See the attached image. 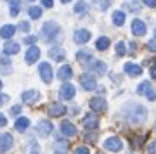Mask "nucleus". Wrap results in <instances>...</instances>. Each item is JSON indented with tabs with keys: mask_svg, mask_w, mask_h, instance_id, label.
Returning a JSON list of instances; mask_svg holds the SVG:
<instances>
[{
	"mask_svg": "<svg viewBox=\"0 0 156 154\" xmlns=\"http://www.w3.org/2000/svg\"><path fill=\"white\" fill-rule=\"evenodd\" d=\"M122 113L130 125H140L147 116V109L142 104H127Z\"/></svg>",
	"mask_w": 156,
	"mask_h": 154,
	"instance_id": "1",
	"label": "nucleus"
},
{
	"mask_svg": "<svg viewBox=\"0 0 156 154\" xmlns=\"http://www.w3.org/2000/svg\"><path fill=\"white\" fill-rule=\"evenodd\" d=\"M42 38L45 42H50V44L57 42L61 38V26L56 21H47L42 28Z\"/></svg>",
	"mask_w": 156,
	"mask_h": 154,
	"instance_id": "2",
	"label": "nucleus"
},
{
	"mask_svg": "<svg viewBox=\"0 0 156 154\" xmlns=\"http://www.w3.org/2000/svg\"><path fill=\"white\" fill-rule=\"evenodd\" d=\"M52 130H54V127H52V123H50L49 120L38 121L37 127H35V132H37L38 137H49L50 133H52Z\"/></svg>",
	"mask_w": 156,
	"mask_h": 154,
	"instance_id": "3",
	"label": "nucleus"
},
{
	"mask_svg": "<svg viewBox=\"0 0 156 154\" xmlns=\"http://www.w3.org/2000/svg\"><path fill=\"white\" fill-rule=\"evenodd\" d=\"M89 69L94 73V75H97V76H102V75H106L108 66H106V62H104V61L92 59V61L89 62Z\"/></svg>",
	"mask_w": 156,
	"mask_h": 154,
	"instance_id": "4",
	"label": "nucleus"
},
{
	"mask_svg": "<svg viewBox=\"0 0 156 154\" xmlns=\"http://www.w3.org/2000/svg\"><path fill=\"white\" fill-rule=\"evenodd\" d=\"M102 145H104V149L111 151V152H118V151H122V149H123V142H122L118 137H109V138H106Z\"/></svg>",
	"mask_w": 156,
	"mask_h": 154,
	"instance_id": "5",
	"label": "nucleus"
},
{
	"mask_svg": "<svg viewBox=\"0 0 156 154\" xmlns=\"http://www.w3.org/2000/svg\"><path fill=\"white\" fill-rule=\"evenodd\" d=\"M38 71H40V76H42V80L45 83H50L54 80V71H52V68H50L49 62H42L38 66Z\"/></svg>",
	"mask_w": 156,
	"mask_h": 154,
	"instance_id": "6",
	"label": "nucleus"
},
{
	"mask_svg": "<svg viewBox=\"0 0 156 154\" xmlns=\"http://www.w3.org/2000/svg\"><path fill=\"white\" fill-rule=\"evenodd\" d=\"M80 85L85 88V90H95L97 88V83H95V78L89 73H83L80 75Z\"/></svg>",
	"mask_w": 156,
	"mask_h": 154,
	"instance_id": "7",
	"label": "nucleus"
},
{
	"mask_svg": "<svg viewBox=\"0 0 156 154\" xmlns=\"http://www.w3.org/2000/svg\"><path fill=\"white\" fill-rule=\"evenodd\" d=\"M66 106L61 104V102H52L49 106V116L50 118H59V116H64L66 114Z\"/></svg>",
	"mask_w": 156,
	"mask_h": 154,
	"instance_id": "8",
	"label": "nucleus"
},
{
	"mask_svg": "<svg viewBox=\"0 0 156 154\" xmlns=\"http://www.w3.org/2000/svg\"><path fill=\"white\" fill-rule=\"evenodd\" d=\"M75 94H76V88L73 87L71 83H62L61 90H59V95H61V99L71 100L73 97H75Z\"/></svg>",
	"mask_w": 156,
	"mask_h": 154,
	"instance_id": "9",
	"label": "nucleus"
},
{
	"mask_svg": "<svg viewBox=\"0 0 156 154\" xmlns=\"http://www.w3.org/2000/svg\"><path fill=\"white\" fill-rule=\"evenodd\" d=\"M38 57H40V49L37 45H31L26 52V55H24V61H26V64H35L38 61Z\"/></svg>",
	"mask_w": 156,
	"mask_h": 154,
	"instance_id": "10",
	"label": "nucleus"
},
{
	"mask_svg": "<svg viewBox=\"0 0 156 154\" xmlns=\"http://www.w3.org/2000/svg\"><path fill=\"white\" fill-rule=\"evenodd\" d=\"M14 145V138L11 133H0V151H9Z\"/></svg>",
	"mask_w": 156,
	"mask_h": 154,
	"instance_id": "11",
	"label": "nucleus"
},
{
	"mask_svg": "<svg viewBox=\"0 0 156 154\" xmlns=\"http://www.w3.org/2000/svg\"><path fill=\"white\" fill-rule=\"evenodd\" d=\"M146 31H147V28H146L144 21H140V19H134L132 21V33L135 37H142V35H146Z\"/></svg>",
	"mask_w": 156,
	"mask_h": 154,
	"instance_id": "12",
	"label": "nucleus"
},
{
	"mask_svg": "<svg viewBox=\"0 0 156 154\" xmlns=\"http://www.w3.org/2000/svg\"><path fill=\"white\" fill-rule=\"evenodd\" d=\"M90 37H92V33H90L89 30H76L73 38H75V42H76V44L83 45V44H87V42L90 40Z\"/></svg>",
	"mask_w": 156,
	"mask_h": 154,
	"instance_id": "13",
	"label": "nucleus"
},
{
	"mask_svg": "<svg viewBox=\"0 0 156 154\" xmlns=\"http://www.w3.org/2000/svg\"><path fill=\"white\" fill-rule=\"evenodd\" d=\"M90 109L95 111V113H102V111H106V100L102 99V97H94V99L89 102Z\"/></svg>",
	"mask_w": 156,
	"mask_h": 154,
	"instance_id": "14",
	"label": "nucleus"
},
{
	"mask_svg": "<svg viewBox=\"0 0 156 154\" xmlns=\"http://www.w3.org/2000/svg\"><path fill=\"white\" fill-rule=\"evenodd\" d=\"M123 71L127 73L128 76H140L142 75V68L139 64H134V62H127L123 66Z\"/></svg>",
	"mask_w": 156,
	"mask_h": 154,
	"instance_id": "15",
	"label": "nucleus"
},
{
	"mask_svg": "<svg viewBox=\"0 0 156 154\" xmlns=\"http://www.w3.org/2000/svg\"><path fill=\"white\" fill-rule=\"evenodd\" d=\"M82 123H83V127L87 130H97V127H99V118L94 114H89L82 120Z\"/></svg>",
	"mask_w": 156,
	"mask_h": 154,
	"instance_id": "16",
	"label": "nucleus"
},
{
	"mask_svg": "<svg viewBox=\"0 0 156 154\" xmlns=\"http://www.w3.org/2000/svg\"><path fill=\"white\" fill-rule=\"evenodd\" d=\"M61 133L62 135H66V137H73L75 133H76V128H75V125H73L71 121H61Z\"/></svg>",
	"mask_w": 156,
	"mask_h": 154,
	"instance_id": "17",
	"label": "nucleus"
},
{
	"mask_svg": "<svg viewBox=\"0 0 156 154\" xmlns=\"http://www.w3.org/2000/svg\"><path fill=\"white\" fill-rule=\"evenodd\" d=\"M49 57L52 61H64L66 52H64V49H61V47H52V49H49Z\"/></svg>",
	"mask_w": 156,
	"mask_h": 154,
	"instance_id": "18",
	"label": "nucleus"
},
{
	"mask_svg": "<svg viewBox=\"0 0 156 154\" xmlns=\"http://www.w3.org/2000/svg\"><path fill=\"white\" fill-rule=\"evenodd\" d=\"M38 97H40V94L37 92V90H26V92H23L21 94V100L23 102H26V104H33Z\"/></svg>",
	"mask_w": 156,
	"mask_h": 154,
	"instance_id": "19",
	"label": "nucleus"
},
{
	"mask_svg": "<svg viewBox=\"0 0 156 154\" xmlns=\"http://www.w3.org/2000/svg\"><path fill=\"white\" fill-rule=\"evenodd\" d=\"M71 76H73V69H71L69 64H64V66L59 68V71H57V78H59V80L66 82V80H69Z\"/></svg>",
	"mask_w": 156,
	"mask_h": 154,
	"instance_id": "20",
	"label": "nucleus"
},
{
	"mask_svg": "<svg viewBox=\"0 0 156 154\" xmlns=\"http://www.w3.org/2000/svg\"><path fill=\"white\" fill-rule=\"evenodd\" d=\"M68 149H69V142H68V140H57V142L54 144L52 152L54 154H66Z\"/></svg>",
	"mask_w": 156,
	"mask_h": 154,
	"instance_id": "21",
	"label": "nucleus"
},
{
	"mask_svg": "<svg viewBox=\"0 0 156 154\" xmlns=\"http://www.w3.org/2000/svg\"><path fill=\"white\" fill-rule=\"evenodd\" d=\"M0 71L4 73V75H9V73L12 71L11 59H9V55H7V54H4L2 57H0Z\"/></svg>",
	"mask_w": 156,
	"mask_h": 154,
	"instance_id": "22",
	"label": "nucleus"
},
{
	"mask_svg": "<svg viewBox=\"0 0 156 154\" xmlns=\"http://www.w3.org/2000/svg\"><path fill=\"white\" fill-rule=\"evenodd\" d=\"M17 52H19V44L12 42V40H7L5 45H4V54L12 55V54H17Z\"/></svg>",
	"mask_w": 156,
	"mask_h": 154,
	"instance_id": "23",
	"label": "nucleus"
},
{
	"mask_svg": "<svg viewBox=\"0 0 156 154\" xmlns=\"http://www.w3.org/2000/svg\"><path fill=\"white\" fill-rule=\"evenodd\" d=\"M14 33H16V26H12V24H5V26H2V30H0V37L5 38V40H11L14 37Z\"/></svg>",
	"mask_w": 156,
	"mask_h": 154,
	"instance_id": "24",
	"label": "nucleus"
},
{
	"mask_svg": "<svg viewBox=\"0 0 156 154\" xmlns=\"http://www.w3.org/2000/svg\"><path fill=\"white\" fill-rule=\"evenodd\" d=\"M30 127V120L26 116H21V118H17L16 123H14V128H16L17 132H24L26 128Z\"/></svg>",
	"mask_w": 156,
	"mask_h": 154,
	"instance_id": "25",
	"label": "nucleus"
},
{
	"mask_svg": "<svg viewBox=\"0 0 156 154\" xmlns=\"http://www.w3.org/2000/svg\"><path fill=\"white\" fill-rule=\"evenodd\" d=\"M113 24H115V26H123V24H125V12L123 11L113 12Z\"/></svg>",
	"mask_w": 156,
	"mask_h": 154,
	"instance_id": "26",
	"label": "nucleus"
},
{
	"mask_svg": "<svg viewBox=\"0 0 156 154\" xmlns=\"http://www.w3.org/2000/svg\"><path fill=\"white\" fill-rule=\"evenodd\" d=\"M109 44H111V42H109L108 37H101V38H97V42H95V49L101 50V52H102V50H108Z\"/></svg>",
	"mask_w": 156,
	"mask_h": 154,
	"instance_id": "27",
	"label": "nucleus"
},
{
	"mask_svg": "<svg viewBox=\"0 0 156 154\" xmlns=\"http://www.w3.org/2000/svg\"><path fill=\"white\" fill-rule=\"evenodd\" d=\"M76 59L78 61H92V50L90 49H82L76 52Z\"/></svg>",
	"mask_w": 156,
	"mask_h": 154,
	"instance_id": "28",
	"label": "nucleus"
},
{
	"mask_svg": "<svg viewBox=\"0 0 156 154\" xmlns=\"http://www.w3.org/2000/svg\"><path fill=\"white\" fill-rule=\"evenodd\" d=\"M149 90H151V82L146 80V82H142L139 87H137V94H139V95H146Z\"/></svg>",
	"mask_w": 156,
	"mask_h": 154,
	"instance_id": "29",
	"label": "nucleus"
},
{
	"mask_svg": "<svg viewBox=\"0 0 156 154\" xmlns=\"http://www.w3.org/2000/svg\"><path fill=\"white\" fill-rule=\"evenodd\" d=\"M94 5L99 9V11H106L108 7L111 5V0H94Z\"/></svg>",
	"mask_w": 156,
	"mask_h": 154,
	"instance_id": "30",
	"label": "nucleus"
},
{
	"mask_svg": "<svg viewBox=\"0 0 156 154\" xmlns=\"http://www.w3.org/2000/svg\"><path fill=\"white\" fill-rule=\"evenodd\" d=\"M19 9H21V0H12L11 2V16L16 17L19 14Z\"/></svg>",
	"mask_w": 156,
	"mask_h": 154,
	"instance_id": "31",
	"label": "nucleus"
},
{
	"mask_svg": "<svg viewBox=\"0 0 156 154\" xmlns=\"http://www.w3.org/2000/svg\"><path fill=\"white\" fill-rule=\"evenodd\" d=\"M28 14H30V17H31V19H38V17L42 16V9H40V7H37V5H33V7H30Z\"/></svg>",
	"mask_w": 156,
	"mask_h": 154,
	"instance_id": "32",
	"label": "nucleus"
},
{
	"mask_svg": "<svg viewBox=\"0 0 156 154\" xmlns=\"http://www.w3.org/2000/svg\"><path fill=\"white\" fill-rule=\"evenodd\" d=\"M75 12L76 14H85L87 12V4H85L83 0H78L76 5H75Z\"/></svg>",
	"mask_w": 156,
	"mask_h": 154,
	"instance_id": "33",
	"label": "nucleus"
},
{
	"mask_svg": "<svg viewBox=\"0 0 156 154\" xmlns=\"http://www.w3.org/2000/svg\"><path fill=\"white\" fill-rule=\"evenodd\" d=\"M125 54H127L125 44H123V42H118V44H116V55H120V57H122V55H125Z\"/></svg>",
	"mask_w": 156,
	"mask_h": 154,
	"instance_id": "34",
	"label": "nucleus"
},
{
	"mask_svg": "<svg viewBox=\"0 0 156 154\" xmlns=\"http://www.w3.org/2000/svg\"><path fill=\"white\" fill-rule=\"evenodd\" d=\"M95 140V133H94V130H87V133H85V142H94Z\"/></svg>",
	"mask_w": 156,
	"mask_h": 154,
	"instance_id": "35",
	"label": "nucleus"
},
{
	"mask_svg": "<svg viewBox=\"0 0 156 154\" xmlns=\"http://www.w3.org/2000/svg\"><path fill=\"white\" fill-rule=\"evenodd\" d=\"M17 28L21 30L23 33H28V31H30V23H28V21H21V23H19V26H17Z\"/></svg>",
	"mask_w": 156,
	"mask_h": 154,
	"instance_id": "36",
	"label": "nucleus"
},
{
	"mask_svg": "<svg viewBox=\"0 0 156 154\" xmlns=\"http://www.w3.org/2000/svg\"><path fill=\"white\" fill-rule=\"evenodd\" d=\"M21 109H23V106H21V104H17V106H14V107H11L9 114H11V116H17L19 113H21Z\"/></svg>",
	"mask_w": 156,
	"mask_h": 154,
	"instance_id": "37",
	"label": "nucleus"
},
{
	"mask_svg": "<svg viewBox=\"0 0 156 154\" xmlns=\"http://www.w3.org/2000/svg\"><path fill=\"white\" fill-rule=\"evenodd\" d=\"M146 47H147V50H151V52H156V37L154 38H151Z\"/></svg>",
	"mask_w": 156,
	"mask_h": 154,
	"instance_id": "38",
	"label": "nucleus"
},
{
	"mask_svg": "<svg viewBox=\"0 0 156 154\" xmlns=\"http://www.w3.org/2000/svg\"><path fill=\"white\" fill-rule=\"evenodd\" d=\"M23 42H24V44H28V45H35V44H37V37H33V35H31V37H26Z\"/></svg>",
	"mask_w": 156,
	"mask_h": 154,
	"instance_id": "39",
	"label": "nucleus"
},
{
	"mask_svg": "<svg viewBox=\"0 0 156 154\" xmlns=\"http://www.w3.org/2000/svg\"><path fill=\"white\" fill-rule=\"evenodd\" d=\"M147 154H156V142L147 144Z\"/></svg>",
	"mask_w": 156,
	"mask_h": 154,
	"instance_id": "40",
	"label": "nucleus"
},
{
	"mask_svg": "<svg viewBox=\"0 0 156 154\" xmlns=\"http://www.w3.org/2000/svg\"><path fill=\"white\" fill-rule=\"evenodd\" d=\"M42 5L47 7V9H52L54 7V0H42Z\"/></svg>",
	"mask_w": 156,
	"mask_h": 154,
	"instance_id": "41",
	"label": "nucleus"
},
{
	"mask_svg": "<svg viewBox=\"0 0 156 154\" xmlns=\"http://www.w3.org/2000/svg\"><path fill=\"white\" fill-rule=\"evenodd\" d=\"M142 4L147 7H151V9H154L156 7V0H142Z\"/></svg>",
	"mask_w": 156,
	"mask_h": 154,
	"instance_id": "42",
	"label": "nucleus"
},
{
	"mask_svg": "<svg viewBox=\"0 0 156 154\" xmlns=\"http://www.w3.org/2000/svg\"><path fill=\"white\" fill-rule=\"evenodd\" d=\"M146 97H147V100H154V99H156V92L153 90V88H151L149 92L146 94Z\"/></svg>",
	"mask_w": 156,
	"mask_h": 154,
	"instance_id": "43",
	"label": "nucleus"
},
{
	"mask_svg": "<svg viewBox=\"0 0 156 154\" xmlns=\"http://www.w3.org/2000/svg\"><path fill=\"white\" fill-rule=\"evenodd\" d=\"M75 154H89V149L87 147H76L75 149Z\"/></svg>",
	"mask_w": 156,
	"mask_h": 154,
	"instance_id": "44",
	"label": "nucleus"
},
{
	"mask_svg": "<svg viewBox=\"0 0 156 154\" xmlns=\"http://www.w3.org/2000/svg\"><path fill=\"white\" fill-rule=\"evenodd\" d=\"M5 102H9V95H5V94H0V106H4Z\"/></svg>",
	"mask_w": 156,
	"mask_h": 154,
	"instance_id": "45",
	"label": "nucleus"
},
{
	"mask_svg": "<svg viewBox=\"0 0 156 154\" xmlns=\"http://www.w3.org/2000/svg\"><path fill=\"white\" fill-rule=\"evenodd\" d=\"M5 125H7V118H5L4 114H2V113H0V128L5 127Z\"/></svg>",
	"mask_w": 156,
	"mask_h": 154,
	"instance_id": "46",
	"label": "nucleus"
},
{
	"mask_svg": "<svg viewBox=\"0 0 156 154\" xmlns=\"http://www.w3.org/2000/svg\"><path fill=\"white\" fill-rule=\"evenodd\" d=\"M30 154H40V149L38 147H33L31 151H30Z\"/></svg>",
	"mask_w": 156,
	"mask_h": 154,
	"instance_id": "47",
	"label": "nucleus"
},
{
	"mask_svg": "<svg viewBox=\"0 0 156 154\" xmlns=\"http://www.w3.org/2000/svg\"><path fill=\"white\" fill-rule=\"evenodd\" d=\"M151 76H153V78L156 80V69H153V71H151Z\"/></svg>",
	"mask_w": 156,
	"mask_h": 154,
	"instance_id": "48",
	"label": "nucleus"
},
{
	"mask_svg": "<svg viewBox=\"0 0 156 154\" xmlns=\"http://www.w3.org/2000/svg\"><path fill=\"white\" fill-rule=\"evenodd\" d=\"M62 4H68V2H71V0H61Z\"/></svg>",
	"mask_w": 156,
	"mask_h": 154,
	"instance_id": "49",
	"label": "nucleus"
},
{
	"mask_svg": "<svg viewBox=\"0 0 156 154\" xmlns=\"http://www.w3.org/2000/svg\"><path fill=\"white\" fill-rule=\"evenodd\" d=\"M153 64H154V69H156V57L153 59Z\"/></svg>",
	"mask_w": 156,
	"mask_h": 154,
	"instance_id": "50",
	"label": "nucleus"
},
{
	"mask_svg": "<svg viewBox=\"0 0 156 154\" xmlns=\"http://www.w3.org/2000/svg\"><path fill=\"white\" fill-rule=\"evenodd\" d=\"M0 88H2V80H0Z\"/></svg>",
	"mask_w": 156,
	"mask_h": 154,
	"instance_id": "51",
	"label": "nucleus"
},
{
	"mask_svg": "<svg viewBox=\"0 0 156 154\" xmlns=\"http://www.w3.org/2000/svg\"><path fill=\"white\" fill-rule=\"evenodd\" d=\"M154 132H156V125H154Z\"/></svg>",
	"mask_w": 156,
	"mask_h": 154,
	"instance_id": "52",
	"label": "nucleus"
},
{
	"mask_svg": "<svg viewBox=\"0 0 156 154\" xmlns=\"http://www.w3.org/2000/svg\"><path fill=\"white\" fill-rule=\"evenodd\" d=\"M30 2H33V0H30Z\"/></svg>",
	"mask_w": 156,
	"mask_h": 154,
	"instance_id": "53",
	"label": "nucleus"
},
{
	"mask_svg": "<svg viewBox=\"0 0 156 154\" xmlns=\"http://www.w3.org/2000/svg\"><path fill=\"white\" fill-rule=\"evenodd\" d=\"M11 2H12V0H11Z\"/></svg>",
	"mask_w": 156,
	"mask_h": 154,
	"instance_id": "54",
	"label": "nucleus"
}]
</instances>
